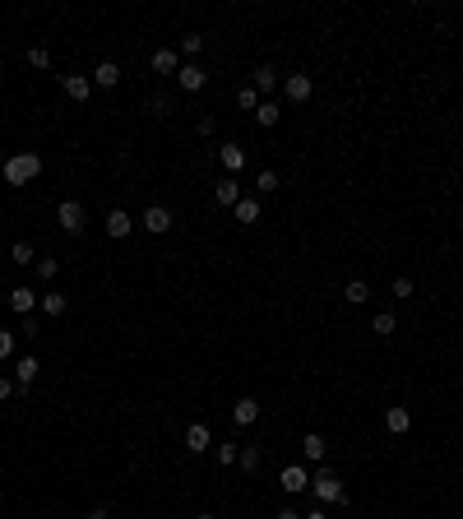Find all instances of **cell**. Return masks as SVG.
<instances>
[{"label":"cell","mask_w":463,"mask_h":519,"mask_svg":"<svg viewBox=\"0 0 463 519\" xmlns=\"http://www.w3.org/2000/svg\"><path fill=\"white\" fill-rule=\"evenodd\" d=\"M0 172H5V181H10V185H28L32 176L42 172V158L23 149V153H15V158H5V167H0Z\"/></svg>","instance_id":"1"},{"label":"cell","mask_w":463,"mask_h":519,"mask_svg":"<svg viewBox=\"0 0 463 519\" xmlns=\"http://www.w3.org/2000/svg\"><path fill=\"white\" fill-rule=\"evenodd\" d=\"M310 491H315L320 501H334V505L348 501V496H343V482H339V473H334V468H320V473L310 477Z\"/></svg>","instance_id":"2"},{"label":"cell","mask_w":463,"mask_h":519,"mask_svg":"<svg viewBox=\"0 0 463 519\" xmlns=\"http://www.w3.org/2000/svg\"><path fill=\"white\" fill-rule=\"evenodd\" d=\"M56 223H61L70 237H79V232H84V223H88V214H84V204H79V199H65L61 209H56Z\"/></svg>","instance_id":"3"},{"label":"cell","mask_w":463,"mask_h":519,"mask_svg":"<svg viewBox=\"0 0 463 519\" xmlns=\"http://www.w3.org/2000/svg\"><path fill=\"white\" fill-rule=\"evenodd\" d=\"M139 228L153 232V237L171 232V209H162V204H149V209H144V218H139Z\"/></svg>","instance_id":"4"},{"label":"cell","mask_w":463,"mask_h":519,"mask_svg":"<svg viewBox=\"0 0 463 519\" xmlns=\"http://www.w3.org/2000/svg\"><path fill=\"white\" fill-rule=\"evenodd\" d=\"M310 93H315L310 75H283V98H287V102H306Z\"/></svg>","instance_id":"5"},{"label":"cell","mask_w":463,"mask_h":519,"mask_svg":"<svg viewBox=\"0 0 463 519\" xmlns=\"http://www.w3.org/2000/svg\"><path fill=\"white\" fill-rule=\"evenodd\" d=\"M232 422H236V427H255V422H260V403H255V399H236V403H232Z\"/></svg>","instance_id":"6"},{"label":"cell","mask_w":463,"mask_h":519,"mask_svg":"<svg viewBox=\"0 0 463 519\" xmlns=\"http://www.w3.org/2000/svg\"><path fill=\"white\" fill-rule=\"evenodd\" d=\"M209 445H214V436H209L204 422H190V427H185V450H190V455H204Z\"/></svg>","instance_id":"7"},{"label":"cell","mask_w":463,"mask_h":519,"mask_svg":"<svg viewBox=\"0 0 463 519\" xmlns=\"http://www.w3.org/2000/svg\"><path fill=\"white\" fill-rule=\"evenodd\" d=\"M306 487H310L306 468H301V464H287V468H283V491H287V496H301Z\"/></svg>","instance_id":"8"},{"label":"cell","mask_w":463,"mask_h":519,"mask_svg":"<svg viewBox=\"0 0 463 519\" xmlns=\"http://www.w3.org/2000/svg\"><path fill=\"white\" fill-rule=\"evenodd\" d=\"M176 84H181V89H185V93H200V89H204V84H209V75H204L200 65L190 61V65H181V70H176Z\"/></svg>","instance_id":"9"},{"label":"cell","mask_w":463,"mask_h":519,"mask_svg":"<svg viewBox=\"0 0 463 519\" xmlns=\"http://www.w3.org/2000/svg\"><path fill=\"white\" fill-rule=\"evenodd\" d=\"M214 199L223 204V209H236V204H241V181H236V176L218 181V185H214Z\"/></svg>","instance_id":"10"},{"label":"cell","mask_w":463,"mask_h":519,"mask_svg":"<svg viewBox=\"0 0 463 519\" xmlns=\"http://www.w3.org/2000/svg\"><path fill=\"white\" fill-rule=\"evenodd\" d=\"M102 228H107V237H116V242H121V237H130V232H135V218L125 214V209H111Z\"/></svg>","instance_id":"11"},{"label":"cell","mask_w":463,"mask_h":519,"mask_svg":"<svg viewBox=\"0 0 463 519\" xmlns=\"http://www.w3.org/2000/svg\"><path fill=\"white\" fill-rule=\"evenodd\" d=\"M61 89L70 93L75 102H88V98H93V79H88V75H65V79H61Z\"/></svg>","instance_id":"12"},{"label":"cell","mask_w":463,"mask_h":519,"mask_svg":"<svg viewBox=\"0 0 463 519\" xmlns=\"http://www.w3.org/2000/svg\"><path fill=\"white\" fill-rule=\"evenodd\" d=\"M218 163L227 167V176H236V172L246 167V149H241V144H223V149H218Z\"/></svg>","instance_id":"13"},{"label":"cell","mask_w":463,"mask_h":519,"mask_svg":"<svg viewBox=\"0 0 463 519\" xmlns=\"http://www.w3.org/2000/svg\"><path fill=\"white\" fill-rule=\"evenodd\" d=\"M250 79H255V84H250L255 93H274L278 84H283V75H278L274 65H255V75H250Z\"/></svg>","instance_id":"14"},{"label":"cell","mask_w":463,"mask_h":519,"mask_svg":"<svg viewBox=\"0 0 463 519\" xmlns=\"http://www.w3.org/2000/svg\"><path fill=\"white\" fill-rule=\"evenodd\" d=\"M10 306H15L19 316H32V306H42V297L32 288H10Z\"/></svg>","instance_id":"15"},{"label":"cell","mask_w":463,"mask_h":519,"mask_svg":"<svg viewBox=\"0 0 463 519\" xmlns=\"http://www.w3.org/2000/svg\"><path fill=\"white\" fill-rule=\"evenodd\" d=\"M93 84H97V89H116V84H121V65H116V61H102L97 70H93Z\"/></svg>","instance_id":"16"},{"label":"cell","mask_w":463,"mask_h":519,"mask_svg":"<svg viewBox=\"0 0 463 519\" xmlns=\"http://www.w3.org/2000/svg\"><path fill=\"white\" fill-rule=\"evenodd\" d=\"M283 121V107H278L274 98H264L260 107H255V125H264V130H269V125H278Z\"/></svg>","instance_id":"17"},{"label":"cell","mask_w":463,"mask_h":519,"mask_svg":"<svg viewBox=\"0 0 463 519\" xmlns=\"http://www.w3.org/2000/svg\"><path fill=\"white\" fill-rule=\"evenodd\" d=\"M153 70H158V75H176V70H181V61H176V51H167V46H158V51H153Z\"/></svg>","instance_id":"18"},{"label":"cell","mask_w":463,"mask_h":519,"mask_svg":"<svg viewBox=\"0 0 463 519\" xmlns=\"http://www.w3.org/2000/svg\"><path fill=\"white\" fill-rule=\"evenodd\" d=\"M385 427L394 431V436H399V431H408V427H413V412H408V408H389V412H385Z\"/></svg>","instance_id":"19"},{"label":"cell","mask_w":463,"mask_h":519,"mask_svg":"<svg viewBox=\"0 0 463 519\" xmlns=\"http://www.w3.org/2000/svg\"><path fill=\"white\" fill-rule=\"evenodd\" d=\"M37 371H42V367H37V357H19V362H15L19 385H32V381H37Z\"/></svg>","instance_id":"20"},{"label":"cell","mask_w":463,"mask_h":519,"mask_svg":"<svg viewBox=\"0 0 463 519\" xmlns=\"http://www.w3.org/2000/svg\"><path fill=\"white\" fill-rule=\"evenodd\" d=\"M301 450H306V459H310V464H324V436L306 431V441H301Z\"/></svg>","instance_id":"21"},{"label":"cell","mask_w":463,"mask_h":519,"mask_svg":"<svg viewBox=\"0 0 463 519\" xmlns=\"http://www.w3.org/2000/svg\"><path fill=\"white\" fill-rule=\"evenodd\" d=\"M70 311V297H61V292H46L42 297V316H65Z\"/></svg>","instance_id":"22"},{"label":"cell","mask_w":463,"mask_h":519,"mask_svg":"<svg viewBox=\"0 0 463 519\" xmlns=\"http://www.w3.org/2000/svg\"><path fill=\"white\" fill-rule=\"evenodd\" d=\"M260 459H264V450H260V445H241V455H236V464H241L246 473H255V468H260Z\"/></svg>","instance_id":"23"},{"label":"cell","mask_w":463,"mask_h":519,"mask_svg":"<svg viewBox=\"0 0 463 519\" xmlns=\"http://www.w3.org/2000/svg\"><path fill=\"white\" fill-rule=\"evenodd\" d=\"M366 297H370V288H366V283H361V278H352V283L343 288V302H348V306H361V302H366Z\"/></svg>","instance_id":"24"},{"label":"cell","mask_w":463,"mask_h":519,"mask_svg":"<svg viewBox=\"0 0 463 519\" xmlns=\"http://www.w3.org/2000/svg\"><path fill=\"white\" fill-rule=\"evenodd\" d=\"M232 214H236V223H260V199H241Z\"/></svg>","instance_id":"25"},{"label":"cell","mask_w":463,"mask_h":519,"mask_svg":"<svg viewBox=\"0 0 463 519\" xmlns=\"http://www.w3.org/2000/svg\"><path fill=\"white\" fill-rule=\"evenodd\" d=\"M370 329H375L380 338H385V334H394V329H399V320H394V311H380V316L370 320Z\"/></svg>","instance_id":"26"},{"label":"cell","mask_w":463,"mask_h":519,"mask_svg":"<svg viewBox=\"0 0 463 519\" xmlns=\"http://www.w3.org/2000/svg\"><path fill=\"white\" fill-rule=\"evenodd\" d=\"M10 264H37V260H32V246L28 242H15V246H10Z\"/></svg>","instance_id":"27"},{"label":"cell","mask_w":463,"mask_h":519,"mask_svg":"<svg viewBox=\"0 0 463 519\" xmlns=\"http://www.w3.org/2000/svg\"><path fill=\"white\" fill-rule=\"evenodd\" d=\"M255 190H260V195H269V190H278V172H274V167H264L260 176H255Z\"/></svg>","instance_id":"28"},{"label":"cell","mask_w":463,"mask_h":519,"mask_svg":"<svg viewBox=\"0 0 463 519\" xmlns=\"http://www.w3.org/2000/svg\"><path fill=\"white\" fill-rule=\"evenodd\" d=\"M236 107H241V111H255V107H260V93H255V89H241V93H236Z\"/></svg>","instance_id":"29"},{"label":"cell","mask_w":463,"mask_h":519,"mask_svg":"<svg viewBox=\"0 0 463 519\" xmlns=\"http://www.w3.org/2000/svg\"><path fill=\"white\" fill-rule=\"evenodd\" d=\"M236 455H241V445H218V464H223V468H232V464H236Z\"/></svg>","instance_id":"30"},{"label":"cell","mask_w":463,"mask_h":519,"mask_svg":"<svg viewBox=\"0 0 463 519\" xmlns=\"http://www.w3.org/2000/svg\"><path fill=\"white\" fill-rule=\"evenodd\" d=\"M28 65H32V70H46V65H51V51H46V46H32V51H28Z\"/></svg>","instance_id":"31"},{"label":"cell","mask_w":463,"mask_h":519,"mask_svg":"<svg viewBox=\"0 0 463 519\" xmlns=\"http://www.w3.org/2000/svg\"><path fill=\"white\" fill-rule=\"evenodd\" d=\"M200 46H204L200 33H185V37H181V51H185V56H200Z\"/></svg>","instance_id":"32"},{"label":"cell","mask_w":463,"mask_h":519,"mask_svg":"<svg viewBox=\"0 0 463 519\" xmlns=\"http://www.w3.org/2000/svg\"><path fill=\"white\" fill-rule=\"evenodd\" d=\"M15 352V329H0V362Z\"/></svg>","instance_id":"33"},{"label":"cell","mask_w":463,"mask_h":519,"mask_svg":"<svg viewBox=\"0 0 463 519\" xmlns=\"http://www.w3.org/2000/svg\"><path fill=\"white\" fill-rule=\"evenodd\" d=\"M56 269H61L56 260H37V278H42V283H46V278H56Z\"/></svg>","instance_id":"34"},{"label":"cell","mask_w":463,"mask_h":519,"mask_svg":"<svg viewBox=\"0 0 463 519\" xmlns=\"http://www.w3.org/2000/svg\"><path fill=\"white\" fill-rule=\"evenodd\" d=\"M149 107H153L158 116H167V111H171V98H167V93H153V102H149Z\"/></svg>","instance_id":"35"},{"label":"cell","mask_w":463,"mask_h":519,"mask_svg":"<svg viewBox=\"0 0 463 519\" xmlns=\"http://www.w3.org/2000/svg\"><path fill=\"white\" fill-rule=\"evenodd\" d=\"M37 329H42V320H37V316H23V329H19V334H28V338H37Z\"/></svg>","instance_id":"36"},{"label":"cell","mask_w":463,"mask_h":519,"mask_svg":"<svg viewBox=\"0 0 463 519\" xmlns=\"http://www.w3.org/2000/svg\"><path fill=\"white\" fill-rule=\"evenodd\" d=\"M394 297H413V278H394Z\"/></svg>","instance_id":"37"},{"label":"cell","mask_w":463,"mask_h":519,"mask_svg":"<svg viewBox=\"0 0 463 519\" xmlns=\"http://www.w3.org/2000/svg\"><path fill=\"white\" fill-rule=\"evenodd\" d=\"M10 394H19V385H10V376H0V399H10Z\"/></svg>","instance_id":"38"},{"label":"cell","mask_w":463,"mask_h":519,"mask_svg":"<svg viewBox=\"0 0 463 519\" xmlns=\"http://www.w3.org/2000/svg\"><path fill=\"white\" fill-rule=\"evenodd\" d=\"M278 519H301V515H296V510H287V505H283V510H278Z\"/></svg>","instance_id":"39"},{"label":"cell","mask_w":463,"mask_h":519,"mask_svg":"<svg viewBox=\"0 0 463 519\" xmlns=\"http://www.w3.org/2000/svg\"><path fill=\"white\" fill-rule=\"evenodd\" d=\"M84 519H107V510H88V515H84Z\"/></svg>","instance_id":"40"},{"label":"cell","mask_w":463,"mask_h":519,"mask_svg":"<svg viewBox=\"0 0 463 519\" xmlns=\"http://www.w3.org/2000/svg\"><path fill=\"white\" fill-rule=\"evenodd\" d=\"M301 519H329V515H324V510H310V515H301Z\"/></svg>","instance_id":"41"},{"label":"cell","mask_w":463,"mask_h":519,"mask_svg":"<svg viewBox=\"0 0 463 519\" xmlns=\"http://www.w3.org/2000/svg\"><path fill=\"white\" fill-rule=\"evenodd\" d=\"M200 519H214V515H200Z\"/></svg>","instance_id":"42"}]
</instances>
